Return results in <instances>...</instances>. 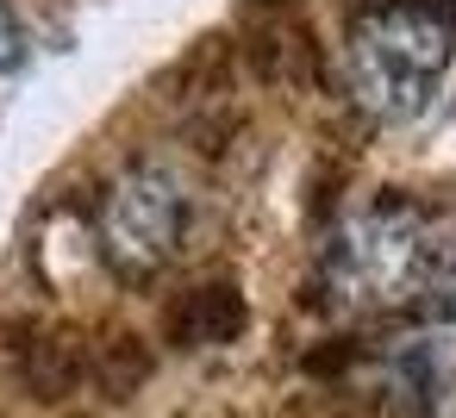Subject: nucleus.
<instances>
[{"label": "nucleus", "instance_id": "f257e3e1", "mask_svg": "<svg viewBox=\"0 0 456 418\" xmlns=\"http://www.w3.org/2000/svg\"><path fill=\"white\" fill-rule=\"evenodd\" d=\"M325 287L344 312H412L456 293V225L419 200H369L325 244Z\"/></svg>", "mask_w": 456, "mask_h": 418}, {"label": "nucleus", "instance_id": "f03ea898", "mask_svg": "<svg viewBox=\"0 0 456 418\" xmlns=\"http://www.w3.org/2000/svg\"><path fill=\"white\" fill-rule=\"evenodd\" d=\"M450 57H456V13L444 0H375L344 32L350 100L381 125L425 113Z\"/></svg>", "mask_w": 456, "mask_h": 418}, {"label": "nucleus", "instance_id": "7ed1b4c3", "mask_svg": "<svg viewBox=\"0 0 456 418\" xmlns=\"http://www.w3.org/2000/svg\"><path fill=\"white\" fill-rule=\"evenodd\" d=\"M182 213H188L182 181L163 163H132L101 200V250H107V262L126 281H144L151 269L169 262V250L182 237Z\"/></svg>", "mask_w": 456, "mask_h": 418}, {"label": "nucleus", "instance_id": "20e7f679", "mask_svg": "<svg viewBox=\"0 0 456 418\" xmlns=\"http://www.w3.org/2000/svg\"><path fill=\"white\" fill-rule=\"evenodd\" d=\"M20 57H26V26L13 7H0V69H13Z\"/></svg>", "mask_w": 456, "mask_h": 418}]
</instances>
